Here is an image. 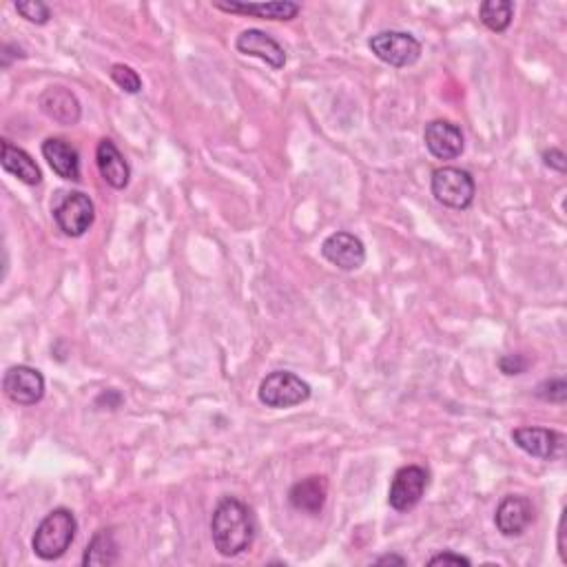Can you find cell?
Wrapping results in <instances>:
<instances>
[{
	"instance_id": "obj_26",
	"label": "cell",
	"mask_w": 567,
	"mask_h": 567,
	"mask_svg": "<svg viewBox=\"0 0 567 567\" xmlns=\"http://www.w3.org/2000/svg\"><path fill=\"white\" fill-rule=\"evenodd\" d=\"M543 162L548 164L550 169L554 171H559V173H565L567 171V156L561 151V149H548V151H543Z\"/></svg>"
},
{
	"instance_id": "obj_19",
	"label": "cell",
	"mask_w": 567,
	"mask_h": 567,
	"mask_svg": "<svg viewBox=\"0 0 567 567\" xmlns=\"http://www.w3.org/2000/svg\"><path fill=\"white\" fill-rule=\"evenodd\" d=\"M328 497V483L324 477H308L297 481L295 486L288 492V501L295 510L306 512V514H319L324 508Z\"/></svg>"
},
{
	"instance_id": "obj_10",
	"label": "cell",
	"mask_w": 567,
	"mask_h": 567,
	"mask_svg": "<svg viewBox=\"0 0 567 567\" xmlns=\"http://www.w3.org/2000/svg\"><path fill=\"white\" fill-rule=\"evenodd\" d=\"M424 142L430 156H435L437 160H457L463 153V147H466L461 129L450 120L428 122Z\"/></svg>"
},
{
	"instance_id": "obj_24",
	"label": "cell",
	"mask_w": 567,
	"mask_h": 567,
	"mask_svg": "<svg viewBox=\"0 0 567 567\" xmlns=\"http://www.w3.org/2000/svg\"><path fill=\"white\" fill-rule=\"evenodd\" d=\"M536 397L548 401V404H565L567 381L563 377L543 381V384H539V388H536Z\"/></svg>"
},
{
	"instance_id": "obj_9",
	"label": "cell",
	"mask_w": 567,
	"mask_h": 567,
	"mask_svg": "<svg viewBox=\"0 0 567 567\" xmlns=\"http://www.w3.org/2000/svg\"><path fill=\"white\" fill-rule=\"evenodd\" d=\"M322 255L326 262L337 266L339 271H357L366 262V246L357 235L337 231L324 240Z\"/></svg>"
},
{
	"instance_id": "obj_23",
	"label": "cell",
	"mask_w": 567,
	"mask_h": 567,
	"mask_svg": "<svg viewBox=\"0 0 567 567\" xmlns=\"http://www.w3.org/2000/svg\"><path fill=\"white\" fill-rule=\"evenodd\" d=\"M109 76L122 91H127V94H138L142 89V78L138 76V71L131 69L129 65H113Z\"/></svg>"
},
{
	"instance_id": "obj_2",
	"label": "cell",
	"mask_w": 567,
	"mask_h": 567,
	"mask_svg": "<svg viewBox=\"0 0 567 567\" xmlns=\"http://www.w3.org/2000/svg\"><path fill=\"white\" fill-rule=\"evenodd\" d=\"M76 532H78V523L74 512L67 508L51 510L47 517L40 521L34 532V541H32L34 554L43 561L60 559V556L69 550V545L74 543Z\"/></svg>"
},
{
	"instance_id": "obj_3",
	"label": "cell",
	"mask_w": 567,
	"mask_h": 567,
	"mask_svg": "<svg viewBox=\"0 0 567 567\" xmlns=\"http://www.w3.org/2000/svg\"><path fill=\"white\" fill-rule=\"evenodd\" d=\"M430 191L439 204L448 206V209L463 211L474 202L477 184H474V178L468 171L457 167H441L432 171Z\"/></svg>"
},
{
	"instance_id": "obj_25",
	"label": "cell",
	"mask_w": 567,
	"mask_h": 567,
	"mask_svg": "<svg viewBox=\"0 0 567 567\" xmlns=\"http://www.w3.org/2000/svg\"><path fill=\"white\" fill-rule=\"evenodd\" d=\"M530 366V359L528 357H523V355H503L499 359V368H501V373L503 375H523L525 370H528Z\"/></svg>"
},
{
	"instance_id": "obj_1",
	"label": "cell",
	"mask_w": 567,
	"mask_h": 567,
	"mask_svg": "<svg viewBox=\"0 0 567 567\" xmlns=\"http://www.w3.org/2000/svg\"><path fill=\"white\" fill-rule=\"evenodd\" d=\"M213 545L226 559L251 548L255 539V521L249 505L235 497H224L211 519Z\"/></svg>"
},
{
	"instance_id": "obj_11",
	"label": "cell",
	"mask_w": 567,
	"mask_h": 567,
	"mask_svg": "<svg viewBox=\"0 0 567 567\" xmlns=\"http://www.w3.org/2000/svg\"><path fill=\"white\" fill-rule=\"evenodd\" d=\"M235 47L244 56L260 58L262 63L273 69H284L286 65V51L277 43L275 38L268 36L262 29H246L235 40Z\"/></svg>"
},
{
	"instance_id": "obj_22",
	"label": "cell",
	"mask_w": 567,
	"mask_h": 567,
	"mask_svg": "<svg viewBox=\"0 0 567 567\" xmlns=\"http://www.w3.org/2000/svg\"><path fill=\"white\" fill-rule=\"evenodd\" d=\"M14 7L20 16L34 25H47L51 18V9L43 0H18Z\"/></svg>"
},
{
	"instance_id": "obj_16",
	"label": "cell",
	"mask_w": 567,
	"mask_h": 567,
	"mask_svg": "<svg viewBox=\"0 0 567 567\" xmlns=\"http://www.w3.org/2000/svg\"><path fill=\"white\" fill-rule=\"evenodd\" d=\"M40 109L63 127H74L80 120V102L67 87H49L40 96Z\"/></svg>"
},
{
	"instance_id": "obj_17",
	"label": "cell",
	"mask_w": 567,
	"mask_h": 567,
	"mask_svg": "<svg viewBox=\"0 0 567 567\" xmlns=\"http://www.w3.org/2000/svg\"><path fill=\"white\" fill-rule=\"evenodd\" d=\"M215 9H222L226 14H246L264 20H293L300 14V5L291 0H280V3H237V0H215Z\"/></svg>"
},
{
	"instance_id": "obj_13",
	"label": "cell",
	"mask_w": 567,
	"mask_h": 567,
	"mask_svg": "<svg viewBox=\"0 0 567 567\" xmlns=\"http://www.w3.org/2000/svg\"><path fill=\"white\" fill-rule=\"evenodd\" d=\"M532 521H534L532 503L530 499L519 497V494L505 497L499 503L497 514H494V523H497V530L503 536H521L530 528Z\"/></svg>"
},
{
	"instance_id": "obj_21",
	"label": "cell",
	"mask_w": 567,
	"mask_h": 567,
	"mask_svg": "<svg viewBox=\"0 0 567 567\" xmlns=\"http://www.w3.org/2000/svg\"><path fill=\"white\" fill-rule=\"evenodd\" d=\"M479 18L490 32L503 34L514 18V5L510 0H486L479 5Z\"/></svg>"
},
{
	"instance_id": "obj_14",
	"label": "cell",
	"mask_w": 567,
	"mask_h": 567,
	"mask_svg": "<svg viewBox=\"0 0 567 567\" xmlns=\"http://www.w3.org/2000/svg\"><path fill=\"white\" fill-rule=\"evenodd\" d=\"M96 162H98V171L102 175L111 189H127V184L131 180V169L129 162L122 156L120 149L116 147V142L105 138L98 142L96 149Z\"/></svg>"
},
{
	"instance_id": "obj_18",
	"label": "cell",
	"mask_w": 567,
	"mask_h": 567,
	"mask_svg": "<svg viewBox=\"0 0 567 567\" xmlns=\"http://www.w3.org/2000/svg\"><path fill=\"white\" fill-rule=\"evenodd\" d=\"M0 164H3V169L9 175H14V178H18L23 184H29V187H36L43 180V173H40L36 160L25 149L16 147L9 140L0 142Z\"/></svg>"
},
{
	"instance_id": "obj_28",
	"label": "cell",
	"mask_w": 567,
	"mask_h": 567,
	"mask_svg": "<svg viewBox=\"0 0 567 567\" xmlns=\"http://www.w3.org/2000/svg\"><path fill=\"white\" fill-rule=\"evenodd\" d=\"M565 523H567V510H563V517L559 523V554L561 561L567 563V545H565Z\"/></svg>"
},
{
	"instance_id": "obj_6",
	"label": "cell",
	"mask_w": 567,
	"mask_h": 567,
	"mask_svg": "<svg viewBox=\"0 0 567 567\" xmlns=\"http://www.w3.org/2000/svg\"><path fill=\"white\" fill-rule=\"evenodd\" d=\"M368 47L381 63L397 69L415 65L421 58V43L408 32H379L368 40Z\"/></svg>"
},
{
	"instance_id": "obj_20",
	"label": "cell",
	"mask_w": 567,
	"mask_h": 567,
	"mask_svg": "<svg viewBox=\"0 0 567 567\" xmlns=\"http://www.w3.org/2000/svg\"><path fill=\"white\" fill-rule=\"evenodd\" d=\"M118 541L113 530H100L94 539L87 545L85 556H82V565L85 567H109L118 563Z\"/></svg>"
},
{
	"instance_id": "obj_12",
	"label": "cell",
	"mask_w": 567,
	"mask_h": 567,
	"mask_svg": "<svg viewBox=\"0 0 567 567\" xmlns=\"http://www.w3.org/2000/svg\"><path fill=\"white\" fill-rule=\"evenodd\" d=\"M512 441L514 446L521 448L523 452H528L530 457L550 461L561 452L563 446V437L559 432L548 430V428H534V426H525V428H517L512 432Z\"/></svg>"
},
{
	"instance_id": "obj_7",
	"label": "cell",
	"mask_w": 567,
	"mask_h": 567,
	"mask_svg": "<svg viewBox=\"0 0 567 567\" xmlns=\"http://www.w3.org/2000/svg\"><path fill=\"white\" fill-rule=\"evenodd\" d=\"M430 483V474L421 466H404L395 472L390 483L388 503L397 512H408L417 508V503L424 497Z\"/></svg>"
},
{
	"instance_id": "obj_5",
	"label": "cell",
	"mask_w": 567,
	"mask_h": 567,
	"mask_svg": "<svg viewBox=\"0 0 567 567\" xmlns=\"http://www.w3.org/2000/svg\"><path fill=\"white\" fill-rule=\"evenodd\" d=\"M54 220L67 237H82L96 220V206L87 193H63L54 206Z\"/></svg>"
},
{
	"instance_id": "obj_4",
	"label": "cell",
	"mask_w": 567,
	"mask_h": 567,
	"mask_svg": "<svg viewBox=\"0 0 567 567\" xmlns=\"http://www.w3.org/2000/svg\"><path fill=\"white\" fill-rule=\"evenodd\" d=\"M257 397H260L262 404L266 408H293L300 406L304 401L311 399V386L306 384L302 377H297L295 373H288V370H275V373L266 375L257 390Z\"/></svg>"
},
{
	"instance_id": "obj_29",
	"label": "cell",
	"mask_w": 567,
	"mask_h": 567,
	"mask_svg": "<svg viewBox=\"0 0 567 567\" xmlns=\"http://www.w3.org/2000/svg\"><path fill=\"white\" fill-rule=\"evenodd\" d=\"M375 565H406V559L397 554H386V556H381V559H377Z\"/></svg>"
},
{
	"instance_id": "obj_27",
	"label": "cell",
	"mask_w": 567,
	"mask_h": 567,
	"mask_svg": "<svg viewBox=\"0 0 567 567\" xmlns=\"http://www.w3.org/2000/svg\"><path fill=\"white\" fill-rule=\"evenodd\" d=\"M428 565H466V567H470L472 561L466 559V556L455 554V552H441L437 556H432Z\"/></svg>"
},
{
	"instance_id": "obj_8",
	"label": "cell",
	"mask_w": 567,
	"mask_h": 567,
	"mask_svg": "<svg viewBox=\"0 0 567 567\" xmlns=\"http://www.w3.org/2000/svg\"><path fill=\"white\" fill-rule=\"evenodd\" d=\"M3 390L18 406H36L45 397V377L32 366L18 364L7 368Z\"/></svg>"
},
{
	"instance_id": "obj_15",
	"label": "cell",
	"mask_w": 567,
	"mask_h": 567,
	"mask_svg": "<svg viewBox=\"0 0 567 567\" xmlns=\"http://www.w3.org/2000/svg\"><path fill=\"white\" fill-rule=\"evenodd\" d=\"M43 158L58 178L80 182V153L63 138H47L43 142Z\"/></svg>"
}]
</instances>
